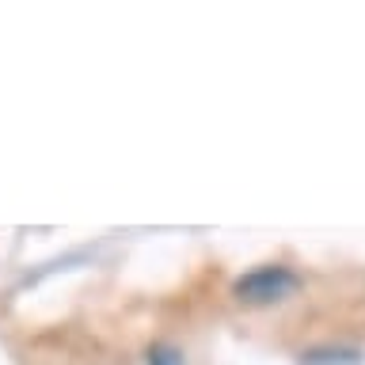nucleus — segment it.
<instances>
[{
  "instance_id": "1",
  "label": "nucleus",
  "mask_w": 365,
  "mask_h": 365,
  "mask_svg": "<svg viewBox=\"0 0 365 365\" xmlns=\"http://www.w3.org/2000/svg\"><path fill=\"white\" fill-rule=\"evenodd\" d=\"M301 289V278L297 270H289L285 262H262V267H251L247 274H240L232 282V297L240 304H278L285 297H293Z\"/></svg>"
},
{
  "instance_id": "2",
  "label": "nucleus",
  "mask_w": 365,
  "mask_h": 365,
  "mask_svg": "<svg viewBox=\"0 0 365 365\" xmlns=\"http://www.w3.org/2000/svg\"><path fill=\"white\" fill-rule=\"evenodd\" d=\"M145 365H187L179 346H171V342H153V346L145 350Z\"/></svg>"
}]
</instances>
